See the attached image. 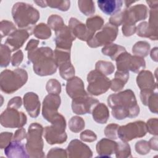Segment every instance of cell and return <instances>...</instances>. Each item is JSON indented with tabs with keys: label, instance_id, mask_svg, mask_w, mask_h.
I'll return each mask as SVG.
<instances>
[{
	"label": "cell",
	"instance_id": "1",
	"mask_svg": "<svg viewBox=\"0 0 158 158\" xmlns=\"http://www.w3.org/2000/svg\"><path fill=\"white\" fill-rule=\"evenodd\" d=\"M107 103L112 108V116L117 120L136 117L139 113L135 95L130 89L110 94L107 98Z\"/></svg>",
	"mask_w": 158,
	"mask_h": 158
},
{
	"label": "cell",
	"instance_id": "2",
	"mask_svg": "<svg viewBox=\"0 0 158 158\" xmlns=\"http://www.w3.org/2000/svg\"><path fill=\"white\" fill-rule=\"evenodd\" d=\"M28 58L33 64V71L38 75H51L57 70L54 51L49 47L37 48L28 51Z\"/></svg>",
	"mask_w": 158,
	"mask_h": 158
},
{
	"label": "cell",
	"instance_id": "3",
	"mask_svg": "<svg viewBox=\"0 0 158 158\" xmlns=\"http://www.w3.org/2000/svg\"><path fill=\"white\" fill-rule=\"evenodd\" d=\"M12 15L18 27L23 28L35 24L40 19V12L31 4L18 2L14 4Z\"/></svg>",
	"mask_w": 158,
	"mask_h": 158
},
{
	"label": "cell",
	"instance_id": "4",
	"mask_svg": "<svg viewBox=\"0 0 158 158\" xmlns=\"http://www.w3.org/2000/svg\"><path fill=\"white\" fill-rule=\"evenodd\" d=\"M27 80L28 73L24 69L3 70L0 75L1 89L6 94H11L23 86Z\"/></svg>",
	"mask_w": 158,
	"mask_h": 158
},
{
	"label": "cell",
	"instance_id": "5",
	"mask_svg": "<svg viewBox=\"0 0 158 158\" xmlns=\"http://www.w3.org/2000/svg\"><path fill=\"white\" fill-rule=\"evenodd\" d=\"M44 128L38 123H32L28 127L27 134V143L25 148L28 157H44L43 149V140L42 135Z\"/></svg>",
	"mask_w": 158,
	"mask_h": 158
},
{
	"label": "cell",
	"instance_id": "6",
	"mask_svg": "<svg viewBox=\"0 0 158 158\" xmlns=\"http://www.w3.org/2000/svg\"><path fill=\"white\" fill-rule=\"evenodd\" d=\"M66 122L64 117H59L51 123V125L46 127L43 130L44 137L49 144H62L66 141L67 136L65 131Z\"/></svg>",
	"mask_w": 158,
	"mask_h": 158
},
{
	"label": "cell",
	"instance_id": "7",
	"mask_svg": "<svg viewBox=\"0 0 158 158\" xmlns=\"http://www.w3.org/2000/svg\"><path fill=\"white\" fill-rule=\"evenodd\" d=\"M117 70L128 72L129 70L138 73L146 67V62L143 57L131 56L127 51L121 53L115 59Z\"/></svg>",
	"mask_w": 158,
	"mask_h": 158
},
{
	"label": "cell",
	"instance_id": "8",
	"mask_svg": "<svg viewBox=\"0 0 158 158\" xmlns=\"http://www.w3.org/2000/svg\"><path fill=\"white\" fill-rule=\"evenodd\" d=\"M87 81L88 92L94 96H99L106 93L110 86V80L96 69L88 74Z\"/></svg>",
	"mask_w": 158,
	"mask_h": 158
},
{
	"label": "cell",
	"instance_id": "9",
	"mask_svg": "<svg viewBox=\"0 0 158 158\" xmlns=\"http://www.w3.org/2000/svg\"><path fill=\"white\" fill-rule=\"evenodd\" d=\"M146 133V123L139 120L119 127L117 130V136L122 141L128 142L136 138H141L145 136Z\"/></svg>",
	"mask_w": 158,
	"mask_h": 158
},
{
	"label": "cell",
	"instance_id": "10",
	"mask_svg": "<svg viewBox=\"0 0 158 158\" xmlns=\"http://www.w3.org/2000/svg\"><path fill=\"white\" fill-rule=\"evenodd\" d=\"M118 28L110 23H107L102 30L98 32L88 41V45L91 48H98L111 44L117 38Z\"/></svg>",
	"mask_w": 158,
	"mask_h": 158
},
{
	"label": "cell",
	"instance_id": "11",
	"mask_svg": "<svg viewBox=\"0 0 158 158\" xmlns=\"http://www.w3.org/2000/svg\"><path fill=\"white\" fill-rule=\"evenodd\" d=\"M27 116L17 109L7 107L1 114L0 122L6 128H20L27 123Z\"/></svg>",
	"mask_w": 158,
	"mask_h": 158
},
{
	"label": "cell",
	"instance_id": "12",
	"mask_svg": "<svg viewBox=\"0 0 158 158\" xmlns=\"http://www.w3.org/2000/svg\"><path fill=\"white\" fill-rule=\"evenodd\" d=\"M60 97L59 94H49L43 102L42 115L44 119L52 123L60 115L57 110L60 105Z\"/></svg>",
	"mask_w": 158,
	"mask_h": 158
},
{
	"label": "cell",
	"instance_id": "13",
	"mask_svg": "<svg viewBox=\"0 0 158 158\" xmlns=\"http://www.w3.org/2000/svg\"><path fill=\"white\" fill-rule=\"evenodd\" d=\"M99 103L98 99L88 95L73 98L72 102V108L73 112L78 115L91 114L95 106Z\"/></svg>",
	"mask_w": 158,
	"mask_h": 158
},
{
	"label": "cell",
	"instance_id": "14",
	"mask_svg": "<svg viewBox=\"0 0 158 158\" xmlns=\"http://www.w3.org/2000/svg\"><path fill=\"white\" fill-rule=\"evenodd\" d=\"M55 34L56 48L70 51L72 42L75 40V37L70 28L64 24L55 31Z\"/></svg>",
	"mask_w": 158,
	"mask_h": 158
},
{
	"label": "cell",
	"instance_id": "15",
	"mask_svg": "<svg viewBox=\"0 0 158 158\" xmlns=\"http://www.w3.org/2000/svg\"><path fill=\"white\" fill-rule=\"evenodd\" d=\"M123 23L135 25L140 20H144L148 17V8L142 4H136L123 11Z\"/></svg>",
	"mask_w": 158,
	"mask_h": 158
},
{
	"label": "cell",
	"instance_id": "16",
	"mask_svg": "<svg viewBox=\"0 0 158 158\" xmlns=\"http://www.w3.org/2000/svg\"><path fill=\"white\" fill-rule=\"evenodd\" d=\"M31 28L16 30L7 38L5 44L7 46L11 51H15L20 48L31 35Z\"/></svg>",
	"mask_w": 158,
	"mask_h": 158
},
{
	"label": "cell",
	"instance_id": "17",
	"mask_svg": "<svg viewBox=\"0 0 158 158\" xmlns=\"http://www.w3.org/2000/svg\"><path fill=\"white\" fill-rule=\"evenodd\" d=\"M69 28L75 37H77L81 41L87 42L90 40L94 35L88 29L84 23L74 17L70 18L69 22Z\"/></svg>",
	"mask_w": 158,
	"mask_h": 158
},
{
	"label": "cell",
	"instance_id": "18",
	"mask_svg": "<svg viewBox=\"0 0 158 158\" xmlns=\"http://www.w3.org/2000/svg\"><path fill=\"white\" fill-rule=\"evenodd\" d=\"M66 151L69 157H91L93 155L90 148L78 139L71 141Z\"/></svg>",
	"mask_w": 158,
	"mask_h": 158
},
{
	"label": "cell",
	"instance_id": "19",
	"mask_svg": "<svg viewBox=\"0 0 158 158\" xmlns=\"http://www.w3.org/2000/svg\"><path fill=\"white\" fill-rule=\"evenodd\" d=\"M23 105L31 117H37L40 112V101L38 96L33 92L27 93L23 96Z\"/></svg>",
	"mask_w": 158,
	"mask_h": 158
},
{
	"label": "cell",
	"instance_id": "20",
	"mask_svg": "<svg viewBox=\"0 0 158 158\" xmlns=\"http://www.w3.org/2000/svg\"><path fill=\"white\" fill-rule=\"evenodd\" d=\"M66 91L67 94L72 99L88 96L87 93L85 90L83 81L78 77H73L67 80Z\"/></svg>",
	"mask_w": 158,
	"mask_h": 158
},
{
	"label": "cell",
	"instance_id": "21",
	"mask_svg": "<svg viewBox=\"0 0 158 158\" xmlns=\"http://www.w3.org/2000/svg\"><path fill=\"white\" fill-rule=\"evenodd\" d=\"M136 83L141 90L151 89L154 91L157 89V83L154 81L152 73L149 70L141 71L137 76Z\"/></svg>",
	"mask_w": 158,
	"mask_h": 158
},
{
	"label": "cell",
	"instance_id": "22",
	"mask_svg": "<svg viewBox=\"0 0 158 158\" xmlns=\"http://www.w3.org/2000/svg\"><path fill=\"white\" fill-rule=\"evenodd\" d=\"M97 3L102 12L108 15H114L120 11L123 1L120 0H99Z\"/></svg>",
	"mask_w": 158,
	"mask_h": 158
},
{
	"label": "cell",
	"instance_id": "23",
	"mask_svg": "<svg viewBox=\"0 0 158 158\" xmlns=\"http://www.w3.org/2000/svg\"><path fill=\"white\" fill-rule=\"evenodd\" d=\"M4 153L7 157H28L24 145L20 141L14 140L5 148Z\"/></svg>",
	"mask_w": 158,
	"mask_h": 158
},
{
	"label": "cell",
	"instance_id": "24",
	"mask_svg": "<svg viewBox=\"0 0 158 158\" xmlns=\"http://www.w3.org/2000/svg\"><path fill=\"white\" fill-rule=\"evenodd\" d=\"M117 143L109 139L103 138L96 144V151L99 157H110L116 151Z\"/></svg>",
	"mask_w": 158,
	"mask_h": 158
},
{
	"label": "cell",
	"instance_id": "25",
	"mask_svg": "<svg viewBox=\"0 0 158 158\" xmlns=\"http://www.w3.org/2000/svg\"><path fill=\"white\" fill-rule=\"evenodd\" d=\"M93 119L97 123H106L109 117V111L107 107L103 103L98 104L92 112Z\"/></svg>",
	"mask_w": 158,
	"mask_h": 158
},
{
	"label": "cell",
	"instance_id": "26",
	"mask_svg": "<svg viewBox=\"0 0 158 158\" xmlns=\"http://www.w3.org/2000/svg\"><path fill=\"white\" fill-rule=\"evenodd\" d=\"M129 78V72L117 70L115 73V78L110 80V88L114 91L121 90Z\"/></svg>",
	"mask_w": 158,
	"mask_h": 158
},
{
	"label": "cell",
	"instance_id": "27",
	"mask_svg": "<svg viewBox=\"0 0 158 158\" xmlns=\"http://www.w3.org/2000/svg\"><path fill=\"white\" fill-rule=\"evenodd\" d=\"M125 51L126 49L124 47L113 43L106 45L102 49V54L109 56L112 60H115L116 58L121 53Z\"/></svg>",
	"mask_w": 158,
	"mask_h": 158
},
{
	"label": "cell",
	"instance_id": "28",
	"mask_svg": "<svg viewBox=\"0 0 158 158\" xmlns=\"http://www.w3.org/2000/svg\"><path fill=\"white\" fill-rule=\"evenodd\" d=\"M157 9H151L149 11L148 26L154 38V40H157Z\"/></svg>",
	"mask_w": 158,
	"mask_h": 158
},
{
	"label": "cell",
	"instance_id": "29",
	"mask_svg": "<svg viewBox=\"0 0 158 158\" xmlns=\"http://www.w3.org/2000/svg\"><path fill=\"white\" fill-rule=\"evenodd\" d=\"M150 50V44L146 41H138L132 48L133 53L137 56L144 57L148 56Z\"/></svg>",
	"mask_w": 158,
	"mask_h": 158
},
{
	"label": "cell",
	"instance_id": "30",
	"mask_svg": "<svg viewBox=\"0 0 158 158\" xmlns=\"http://www.w3.org/2000/svg\"><path fill=\"white\" fill-rule=\"evenodd\" d=\"M33 34L35 36L39 39L45 40L51 36V31L49 26L45 23H41L34 28Z\"/></svg>",
	"mask_w": 158,
	"mask_h": 158
},
{
	"label": "cell",
	"instance_id": "31",
	"mask_svg": "<svg viewBox=\"0 0 158 158\" xmlns=\"http://www.w3.org/2000/svg\"><path fill=\"white\" fill-rule=\"evenodd\" d=\"M104 24V20L102 17L96 15L88 18L86 20V26L88 29L93 33H95L96 31L100 30Z\"/></svg>",
	"mask_w": 158,
	"mask_h": 158
},
{
	"label": "cell",
	"instance_id": "32",
	"mask_svg": "<svg viewBox=\"0 0 158 158\" xmlns=\"http://www.w3.org/2000/svg\"><path fill=\"white\" fill-rule=\"evenodd\" d=\"M60 77L64 80H69L70 78L74 77L75 69L71 62H68L62 64L58 66Z\"/></svg>",
	"mask_w": 158,
	"mask_h": 158
},
{
	"label": "cell",
	"instance_id": "33",
	"mask_svg": "<svg viewBox=\"0 0 158 158\" xmlns=\"http://www.w3.org/2000/svg\"><path fill=\"white\" fill-rule=\"evenodd\" d=\"M78 5L80 10L85 15H91L95 12L94 3L93 1L79 0Z\"/></svg>",
	"mask_w": 158,
	"mask_h": 158
},
{
	"label": "cell",
	"instance_id": "34",
	"mask_svg": "<svg viewBox=\"0 0 158 158\" xmlns=\"http://www.w3.org/2000/svg\"><path fill=\"white\" fill-rule=\"evenodd\" d=\"M95 69L106 76L112 74L114 71V66L112 63L103 60L98 61L96 63Z\"/></svg>",
	"mask_w": 158,
	"mask_h": 158
},
{
	"label": "cell",
	"instance_id": "35",
	"mask_svg": "<svg viewBox=\"0 0 158 158\" xmlns=\"http://www.w3.org/2000/svg\"><path fill=\"white\" fill-rule=\"evenodd\" d=\"M85 121L78 116L72 117L69 122L70 130L74 133H78L85 128Z\"/></svg>",
	"mask_w": 158,
	"mask_h": 158
},
{
	"label": "cell",
	"instance_id": "36",
	"mask_svg": "<svg viewBox=\"0 0 158 158\" xmlns=\"http://www.w3.org/2000/svg\"><path fill=\"white\" fill-rule=\"evenodd\" d=\"M117 157H131L130 145L127 142H118L115 151Z\"/></svg>",
	"mask_w": 158,
	"mask_h": 158
},
{
	"label": "cell",
	"instance_id": "37",
	"mask_svg": "<svg viewBox=\"0 0 158 158\" xmlns=\"http://www.w3.org/2000/svg\"><path fill=\"white\" fill-rule=\"evenodd\" d=\"M10 52L11 50L6 44H1V62L0 65L1 67H6L9 65L10 60Z\"/></svg>",
	"mask_w": 158,
	"mask_h": 158
},
{
	"label": "cell",
	"instance_id": "38",
	"mask_svg": "<svg viewBox=\"0 0 158 158\" xmlns=\"http://www.w3.org/2000/svg\"><path fill=\"white\" fill-rule=\"evenodd\" d=\"M47 6L51 8L57 9L61 11H67L70 8V1H59V0H49L46 1Z\"/></svg>",
	"mask_w": 158,
	"mask_h": 158
},
{
	"label": "cell",
	"instance_id": "39",
	"mask_svg": "<svg viewBox=\"0 0 158 158\" xmlns=\"http://www.w3.org/2000/svg\"><path fill=\"white\" fill-rule=\"evenodd\" d=\"M0 31L1 38L7 35H10L16 30L15 27L13 23L8 20H2L0 25Z\"/></svg>",
	"mask_w": 158,
	"mask_h": 158
},
{
	"label": "cell",
	"instance_id": "40",
	"mask_svg": "<svg viewBox=\"0 0 158 158\" xmlns=\"http://www.w3.org/2000/svg\"><path fill=\"white\" fill-rule=\"evenodd\" d=\"M136 33L137 35L141 37H144V38H149L151 40H154V38L152 36V35L149 30V26H148V22H143L139 24V25L137 27L136 29Z\"/></svg>",
	"mask_w": 158,
	"mask_h": 158
},
{
	"label": "cell",
	"instance_id": "41",
	"mask_svg": "<svg viewBox=\"0 0 158 158\" xmlns=\"http://www.w3.org/2000/svg\"><path fill=\"white\" fill-rule=\"evenodd\" d=\"M46 89L49 94H59L61 92V85L57 80L51 79L47 82Z\"/></svg>",
	"mask_w": 158,
	"mask_h": 158
},
{
	"label": "cell",
	"instance_id": "42",
	"mask_svg": "<svg viewBox=\"0 0 158 158\" xmlns=\"http://www.w3.org/2000/svg\"><path fill=\"white\" fill-rule=\"evenodd\" d=\"M48 23V25L54 31L64 25L62 18L56 14H52L49 17Z\"/></svg>",
	"mask_w": 158,
	"mask_h": 158
},
{
	"label": "cell",
	"instance_id": "43",
	"mask_svg": "<svg viewBox=\"0 0 158 158\" xmlns=\"http://www.w3.org/2000/svg\"><path fill=\"white\" fill-rule=\"evenodd\" d=\"M119 126L115 123H110L108 125L104 130L105 135L112 139H116L118 138L117 130Z\"/></svg>",
	"mask_w": 158,
	"mask_h": 158
},
{
	"label": "cell",
	"instance_id": "44",
	"mask_svg": "<svg viewBox=\"0 0 158 158\" xmlns=\"http://www.w3.org/2000/svg\"><path fill=\"white\" fill-rule=\"evenodd\" d=\"M150 146L148 141L145 140H140L135 144L136 151L142 155L148 154L150 151Z\"/></svg>",
	"mask_w": 158,
	"mask_h": 158
},
{
	"label": "cell",
	"instance_id": "45",
	"mask_svg": "<svg viewBox=\"0 0 158 158\" xmlns=\"http://www.w3.org/2000/svg\"><path fill=\"white\" fill-rule=\"evenodd\" d=\"M157 93L153 92L149 96L148 101V106L151 112L157 114Z\"/></svg>",
	"mask_w": 158,
	"mask_h": 158
},
{
	"label": "cell",
	"instance_id": "46",
	"mask_svg": "<svg viewBox=\"0 0 158 158\" xmlns=\"http://www.w3.org/2000/svg\"><path fill=\"white\" fill-rule=\"evenodd\" d=\"M158 120L157 118H151L148 120L146 125L147 131L150 134L157 136V128H158Z\"/></svg>",
	"mask_w": 158,
	"mask_h": 158
},
{
	"label": "cell",
	"instance_id": "47",
	"mask_svg": "<svg viewBox=\"0 0 158 158\" xmlns=\"http://www.w3.org/2000/svg\"><path fill=\"white\" fill-rule=\"evenodd\" d=\"M110 24L118 27L123 23V12L120 11L116 14L112 15L110 19L109 22Z\"/></svg>",
	"mask_w": 158,
	"mask_h": 158
},
{
	"label": "cell",
	"instance_id": "48",
	"mask_svg": "<svg viewBox=\"0 0 158 158\" xmlns=\"http://www.w3.org/2000/svg\"><path fill=\"white\" fill-rule=\"evenodd\" d=\"M80 138L83 141L92 142L96 140L97 136L93 131L86 130L80 134Z\"/></svg>",
	"mask_w": 158,
	"mask_h": 158
},
{
	"label": "cell",
	"instance_id": "49",
	"mask_svg": "<svg viewBox=\"0 0 158 158\" xmlns=\"http://www.w3.org/2000/svg\"><path fill=\"white\" fill-rule=\"evenodd\" d=\"M12 137V133L2 132L1 133L0 137V147L1 149L6 148L10 142Z\"/></svg>",
	"mask_w": 158,
	"mask_h": 158
},
{
	"label": "cell",
	"instance_id": "50",
	"mask_svg": "<svg viewBox=\"0 0 158 158\" xmlns=\"http://www.w3.org/2000/svg\"><path fill=\"white\" fill-rule=\"evenodd\" d=\"M23 58V54L21 50H19L17 52H16L15 54H14L11 60V64L12 66L14 67L19 66L22 62Z\"/></svg>",
	"mask_w": 158,
	"mask_h": 158
},
{
	"label": "cell",
	"instance_id": "51",
	"mask_svg": "<svg viewBox=\"0 0 158 158\" xmlns=\"http://www.w3.org/2000/svg\"><path fill=\"white\" fill-rule=\"evenodd\" d=\"M136 30V27L135 25L130 24H123L122 27V33L125 36H130L133 35Z\"/></svg>",
	"mask_w": 158,
	"mask_h": 158
},
{
	"label": "cell",
	"instance_id": "52",
	"mask_svg": "<svg viewBox=\"0 0 158 158\" xmlns=\"http://www.w3.org/2000/svg\"><path fill=\"white\" fill-rule=\"evenodd\" d=\"M22 104V101L21 98L19 96H16L12 98L9 101L7 104V107L13 108L18 110V109L21 107Z\"/></svg>",
	"mask_w": 158,
	"mask_h": 158
},
{
	"label": "cell",
	"instance_id": "53",
	"mask_svg": "<svg viewBox=\"0 0 158 158\" xmlns=\"http://www.w3.org/2000/svg\"><path fill=\"white\" fill-rule=\"evenodd\" d=\"M27 134H26V131L25 129L22 128H19V130H16L15 132V134L14 135L13 140L14 141H21L23 140L25 138H26Z\"/></svg>",
	"mask_w": 158,
	"mask_h": 158
},
{
	"label": "cell",
	"instance_id": "54",
	"mask_svg": "<svg viewBox=\"0 0 158 158\" xmlns=\"http://www.w3.org/2000/svg\"><path fill=\"white\" fill-rule=\"evenodd\" d=\"M38 43H39L38 40L31 39V40L27 43V45L25 48V50L27 51H30L34 50L35 49L37 48Z\"/></svg>",
	"mask_w": 158,
	"mask_h": 158
},
{
	"label": "cell",
	"instance_id": "55",
	"mask_svg": "<svg viewBox=\"0 0 158 158\" xmlns=\"http://www.w3.org/2000/svg\"><path fill=\"white\" fill-rule=\"evenodd\" d=\"M150 148L152 149L155 151L157 150V136H156L155 137H152L149 141L148 142Z\"/></svg>",
	"mask_w": 158,
	"mask_h": 158
},
{
	"label": "cell",
	"instance_id": "56",
	"mask_svg": "<svg viewBox=\"0 0 158 158\" xmlns=\"http://www.w3.org/2000/svg\"><path fill=\"white\" fill-rule=\"evenodd\" d=\"M151 57L153 60L157 62V48H153L151 51Z\"/></svg>",
	"mask_w": 158,
	"mask_h": 158
},
{
	"label": "cell",
	"instance_id": "57",
	"mask_svg": "<svg viewBox=\"0 0 158 158\" xmlns=\"http://www.w3.org/2000/svg\"><path fill=\"white\" fill-rule=\"evenodd\" d=\"M151 9L158 8V1H146Z\"/></svg>",
	"mask_w": 158,
	"mask_h": 158
},
{
	"label": "cell",
	"instance_id": "58",
	"mask_svg": "<svg viewBox=\"0 0 158 158\" xmlns=\"http://www.w3.org/2000/svg\"><path fill=\"white\" fill-rule=\"evenodd\" d=\"M34 2L41 7H46L48 6L46 1H34Z\"/></svg>",
	"mask_w": 158,
	"mask_h": 158
},
{
	"label": "cell",
	"instance_id": "59",
	"mask_svg": "<svg viewBox=\"0 0 158 158\" xmlns=\"http://www.w3.org/2000/svg\"><path fill=\"white\" fill-rule=\"evenodd\" d=\"M135 2H136V1H125L124 2L125 3L126 6H127V7H128L130 6V5H131V4H133V3Z\"/></svg>",
	"mask_w": 158,
	"mask_h": 158
}]
</instances>
